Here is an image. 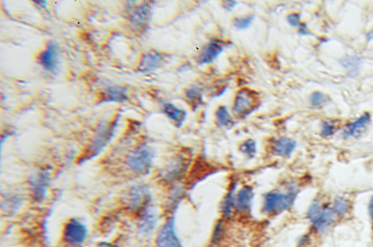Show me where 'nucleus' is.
Returning a JSON list of instances; mask_svg holds the SVG:
<instances>
[{
    "label": "nucleus",
    "mask_w": 373,
    "mask_h": 247,
    "mask_svg": "<svg viewBox=\"0 0 373 247\" xmlns=\"http://www.w3.org/2000/svg\"><path fill=\"white\" fill-rule=\"evenodd\" d=\"M254 196V188L249 185L244 186L235 196V209L240 213H248L252 208Z\"/></svg>",
    "instance_id": "4468645a"
},
{
    "label": "nucleus",
    "mask_w": 373,
    "mask_h": 247,
    "mask_svg": "<svg viewBox=\"0 0 373 247\" xmlns=\"http://www.w3.org/2000/svg\"><path fill=\"white\" fill-rule=\"evenodd\" d=\"M223 45L220 42L212 41L204 47L201 53L199 55L198 63L200 65L210 64L222 54L223 52Z\"/></svg>",
    "instance_id": "9b49d317"
},
{
    "label": "nucleus",
    "mask_w": 373,
    "mask_h": 247,
    "mask_svg": "<svg viewBox=\"0 0 373 247\" xmlns=\"http://www.w3.org/2000/svg\"><path fill=\"white\" fill-rule=\"evenodd\" d=\"M157 247H183L175 230L174 217L167 219L159 230L156 238Z\"/></svg>",
    "instance_id": "423d86ee"
},
{
    "label": "nucleus",
    "mask_w": 373,
    "mask_h": 247,
    "mask_svg": "<svg viewBox=\"0 0 373 247\" xmlns=\"http://www.w3.org/2000/svg\"><path fill=\"white\" fill-rule=\"evenodd\" d=\"M88 230L87 227L79 220H70L65 225L63 230V239L68 244L79 246L86 240Z\"/></svg>",
    "instance_id": "20e7f679"
},
{
    "label": "nucleus",
    "mask_w": 373,
    "mask_h": 247,
    "mask_svg": "<svg viewBox=\"0 0 373 247\" xmlns=\"http://www.w3.org/2000/svg\"><path fill=\"white\" fill-rule=\"evenodd\" d=\"M115 126H116V122L110 125V126L105 127L100 130L99 133L96 135L88 151L87 152L86 156L84 157L85 160L94 157L95 156L98 155V153H100L104 147L106 146L107 143L111 139Z\"/></svg>",
    "instance_id": "9d476101"
},
{
    "label": "nucleus",
    "mask_w": 373,
    "mask_h": 247,
    "mask_svg": "<svg viewBox=\"0 0 373 247\" xmlns=\"http://www.w3.org/2000/svg\"><path fill=\"white\" fill-rule=\"evenodd\" d=\"M297 143L292 138L281 137L274 141L272 146L273 153L282 158H288L295 151Z\"/></svg>",
    "instance_id": "ddd939ff"
},
{
    "label": "nucleus",
    "mask_w": 373,
    "mask_h": 247,
    "mask_svg": "<svg viewBox=\"0 0 373 247\" xmlns=\"http://www.w3.org/2000/svg\"><path fill=\"white\" fill-rule=\"evenodd\" d=\"M301 16L299 13H291L287 16V21L292 27H300Z\"/></svg>",
    "instance_id": "c756f323"
},
{
    "label": "nucleus",
    "mask_w": 373,
    "mask_h": 247,
    "mask_svg": "<svg viewBox=\"0 0 373 247\" xmlns=\"http://www.w3.org/2000/svg\"><path fill=\"white\" fill-rule=\"evenodd\" d=\"M260 102L258 93L249 88L238 92L232 106V112L239 117H245L257 108Z\"/></svg>",
    "instance_id": "7ed1b4c3"
},
{
    "label": "nucleus",
    "mask_w": 373,
    "mask_h": 247,
    "mask_svg": "<svg viewBox=\"0 0 373 247\" xmlns=\"http://www.w3.org/2000/svg\"><path fill=\"white\" fill-rule=\"evenodd\" d=\"M185 196V191L184 188L179 185L174 186L172 193H171L169 201H168V206L172 212L177 210Z\"/></svg>",
    "instance_id": "4be33fe9"
},
{
    "label": "nucleus",
    "mask_w": 373,
    "mask_h": 247,
    "mask_svg": "<svg viewBox=\"0 0 373 247\" xmlns=\"http://www.w3.org/2000/svg\"><path fill=\"white\" fill-rule=\"evenodd\" d=\"M349 203L344 198H338L334 203L333 212L340 216H344L349 211Z\"/></svg>",
    "instance_id": "bb28decb"
},
{
    "label": "nucleus",
    "mask_w": 373,
    "mask_h": 247,
    "mask_svg": "<svg viewBox=\"0 0 373 247\" xmlns=\"http://www.w3.org/2000/svg\"><path fill=\"white\" fill-rule=\"evenodd\" d=\"M127 98L126 91L123 88L115 87L109 88L102 94L101 101L123 102Z\"/></svg>",
    "instance_id": "aec40b11"
},
{
    "label": "nucleus",
    "mask_w": 373,
    "mask_h": 247,
    "mask_svg": "<svg viewBox=\"0 0 373 247\" xmlns=\"http://www.w3.org/2000/svg\"><path fill=\"white\" fill-rule=\"evenodd\" d=\"M370 121L371 116L369 113H364L355 121L346 125L344 131V136L346 138H351L360 135L370 123Z\"/></svg>",
    "instance_id": "f3484780"
},
{
    "label": "nucleus",
    "mask_w": 373,
    "mask_h": 247,
    "mask_svg": "<svg viewBox=\"0 0 373 247\" xmlns=\"http://www.w3.org/2000/svg\"><path fill=\"white\" fill-rule=\"evenodd\" d=\"M51 180V174L48 170H43L30 178L33 198L38 202H43L46 198L48 187Z\"/></svg>",
    "instance_id": "6e6552de"
},
{
    "label": "nucleus",
    "mask_w": 373,
    "mask_h": 247,
    "mask_svg": "<svg viewBox=\"0 0 373 247\" xmlns=\"http://www.w3.org/2000/svg\"><path fill=\"white\" fill-rule=\"evenodd\" d=\"M254 19H255V16L253 15L236 18L233 20V26L239 30L247 29L252 25Z\"/></svg>",
    "instance_id": "a878e982"
},
{
    "label": "nucleus",
    "mask_w": 373,
    "mask_h": 247,
    "mask_svg": "<svg viewBox=\"0 0 373 247\" xmlns=\"http://www.w3.org/2000/svg\"><path fill=\"white\" fill-rule=\"evenodd\" d=\"M367 40L368 43H370L373 40V28L367 33Z\"/></svg>",
    "instance_id": "f704fd0d"
},
{
    "label": "nucleus",
    "mask_w": 373,
    "mask_h": 247,
    "mask_svg": "<svg viewBox=\"0 0 373 247\" xmlns=\"http://www.w3.org/2000/svg\"><path fill=\"white\" fill-rule=\"evenodd\" d=\"M237 184H232L230 188V191L224 198L222 204V213L225 218H230L232 216L233 209L235 208V191Z\"/></svg>",
    "instance_id": "6ab92c4d"
},
{
    "label": "nucleus",
    "mask_w": 373,
    "mask_h": 247,
    "mask_svg": "<svg viewBox=\"0 0 373 247\" xmlns=\"http://www.w3.org/2000/svg\"><path fill=\"white\" fill-rule=\"evenodd\" d=\"M188 167V160L185 155L177 156L164 171V180L169 183H177L183 178Z\"/></svg>",
    "instance_id": "1a4fd4ad"
},
{
    "label": "nucleus",
    "mask_w": 373,
    "mask_h": 247,
    "mask_svg": "<svg viewBox=\"0 0 373 247\" xmlns=\"http://www.w3.org/2000/svg\"><path fill=\"white\" fill-rule=\"evenodd\" d=\"M308 216L314 228L318 231L322 232L329 228L333 222L334 212L329 208H322L319 203H315L309 208Z\"/></svg>",
    "instance_id": "39448f33"
},
{
    "label": "nucleus",
    "mask_w": 373,
    "mask_h": 247,
    "mask_svg": "<svg viewBox=\"0 0 373 247\" xmlns=\"http://www.w3.org/2000/svg\"><path fill=\"white\" fill-rule=\"evenodd\" d=\"M300 34L302 35H310L311 33L309 32V31H308V28L307 26H306V24H304V23H301V25L300 26Z\"/></svg>",
    "instance_id": "473e14b6"
},
{
    "label": "nucleus",
    "mask_w": 373,
    "mask_h": 247,
    "mask_svg": "<svg viewBox=\"0 0 373 247\" xmlns=\"http://www.w3.org/2000/svg\"><path fill=\"white\" fill-rule=\"evenodd\" d=\"M98 247H116V246H114V245L112 244V243H107V242H103V243H100V244H98Z\"/></svg>",
    "instance_id": "c9c22d12"
},
{
    "label": "nucleus",
    "mask_w": 373,
    "mask_h": 247,
    "mask_svg": "<svg viewBox=\"0 0 373 247\" xmlns=\"http://www.w3.org/2000/svg\"><path fill=\"white\" fill-rule=\"evenodd\" d=\"M217 124L221 128H227L233 123L232 116L225 106H220L216 111Z\"/></svg>",
    "instance_id": "5701e85b"
},
{
    "label": "nucleus",
    "mask_w": 373,
    "mask_h": 247,
    "mask_svg": "<svg viewBox=\"0 0 373 247\" xmlns=\"http://www.w3.org/2000/svg\"><path fill=\"white\" fill-rule=\"evenodd\" d=\"M240 151L248 157L253 158L257 153V143L254 140H247L241 145Z\"/></svg>",
    "instance_id": "b1692460"
},
{
    "label": "nucleus",
    "mask_w": 373,
    "mask_h": 247,
    "mask_svg": "<svg viewBox=\"0 0 373 247\" xmlns=\"http://www.w3.org/2000/svg\"><path fill=\"white\" fill-rule=\"evenodd\" d=\"M150 13H151V6L150 4L145 3L135 12L131 21L138 26L145 24L150 18Z\"/></svg>",
    "instance_id": "412c9836"
},
{
    "label": "nucleus",
    "mask_w": 373,
    "mask_h": 247,
    "mask_svg": "<svg viewBox=\"0 0 373 247\" xmlns=\"http://www.w3.org/2000/svg\"><path fill=\"white\" fill-rule=\"evenodd\" d=\"M163 61V56L158 52L153 51L149 52L142 58L139 70L142 72L155 71L160 67Z\"/></svg>",
    "instance_id": "dca6fc26"
},
{
    "label": "nucleus",
    "mask_w": 373,
    "mask_h": 247,
    "mask_svg": "<svg viewBox=\"0 0 373 247\" xmlns=\"http://www.w3.org/2000/svg\"><path fill=\"white\" fill-rule=\"evenodd\" d=\"M326 102H327V97L322 92L315 91L311 95L310 103L313 106H322Z\"/></svg>",
    "instance_id": "cd10ccee"
},
{
    "label": "nucleus",
    "mask_w": 373,
    "mask_h": 247,
    "mask_svg": "<svg viewBox=\"0 0 373 247\" xmlns=\"http://www.w3.org/2000/svg\"><path fill=\"white\" fill-rule=\"evenodd\" d=\"M38 61L47 71H55L58 61V48L56 45L53 43H48L46 49L40 55Z\"/></svg>",
    "instance_id": "f8f14e48"
},
{
    "label": "nucleus",
    "mask_w": 373,
    "mask_h": 247,
    "mask_svg": "<svg viewBox=\"0 0 373 247\" xmlns=\"http://www.w3.org/2000/svg\"><path fill=\"white\" fill-rule=\"evenodd\" d=\"M294 186H289L284 192L273 191L264 195L262 212L266 215H278L286 211L294 204L297 197Z\"/></svg>",
    "instance_id": "f257e3e1"
},
{
    "label": "nucleus",
    "mask_w": 373,
    "mask_h": 247,
    "mask_svg": "<svg viewBox=\"0 0 373 247\" xmlns=\"http://www.w3.org/2000/svg\"><path fill=\"white\" fill-rule=\"evenodd\" d=\"M186 97L189 101H191L192 103L195 105V106H198L203 101L201 91L196 87H193V88L187 90Z\"/></svg>",
    "instance_id": "393cba45"
},
{
    "label": "nucleus",
    "mask_w": 373,
    "mask_h": 247,
    "mask_svg": "<svg viewBox=\"0 0 373 247\" xmlns=\"http://www.w3.org/2000/svg\"><path fill=\"white\" fill-rule=\"evenodd\" d=\"M237 5V2L235 1H230V0H228V1L223 2V8L225 10H227V11H231Z\"/></svg>",
    "instance_id": "2f4dec72"
},
{
    "label": "nucleus",
    "mask_w": 373,
    "mask_h": 247,
    "mask_svg": "<svg viewBox=\"0 0 373 247\" xmlns=\"http://www.w3.org/2000/svg\"><path fill=\"white\" fill-rule=\"evenodd\" d=\"M125 199L128 208L142 212L148 208L151 200V195L145 185H135L130 188Z\"/></svg>",
    "instance_id": "0eeeda50"
},
{
    "label": "nucleus",
    "mask_w": 373,
    "mask_h": 247,
    "mask_svg": "<svg viewBox=\"0 0 373 247\" xmlns=\"http://www.w3.org/2000/svg\"><path fill=\"white\" fill-rule=\"evenodd\" d=\"M153 159L154 152L152 148L147 145H142L128 155L126 164L133 173L146 175L151 170Z\"/></svg>",
    "instance_id": "f03ea898"
},
{
    "label": "nucleus",
    "mask_w": 373,
    "mask_h": 247,
    "mask_svg": "<svg viewBox=\"0 0 373 247\" xmlns=\"http://www.w3.org/2000/svg\"><path fill=\"white\" fill-rule=\"evenodd\" d=\"M302 247H305V246H302Z\"/></svg>",
    "instance_id": "e433bc0d"
},
{
    "label": "nucleus",
    "mask_w": 373,
    "mask_h": 247,
    "mask_svg": "<svg viewBox=\"0 0 373 247\" xmlns=\"http://www.w3.org/2000/svg\"><path fill=\"white\" fill-rule=\"evenodd\" d=\"M222 234H223V226L222 223H218L216 225L215 230H214L213 236H212V242L214 243H218L222 238Z\"/></svg>",
    "instance_id": "7c9ffc66"
},
{
    "label": "nucleus",
    "mask_w": 373,
    "mask_h": 247,
    "mask_svg": "<svg viewBox=\"0 0 373 247\" xmlns=\"http://www.w3.org/2000/svg\"><path fill=\"white\" fill-rule=\"evenodd\" d=\"M141 213L142 216L139 222V230L142 234H149L155 229L158 223L156 211L148 207Z\"/></svg>",
    "instance_id": "2eb2a0df"
},
{
    "label": "nucleus",
    "mask_w": 373,
    "mask_h": 247,
    "mask_svg": "<svg viewBox=\"0 0 373 247\" xmlns=\"http://www.w3.org/2000/svg\"><path fill=\"white\" fill-rule=\"evenodd\" d=\"M369 215H370L371 216V218H372L373 220V196L372 198H371L370 202H369Z\"/></svg>",
    "instance_id": "72a5a7b5"
},
{
    "label": "nucleus",
    "mask_w": 373,
    "mask_h": 247,
    "mask_svg": "<svg viewBox=\"0 0 373 247\" xmlns=\"http://www.w3.org/2000/svg\"><path fill=\"white\" fill-rule=\"evenodd\" d=\"M336 128L334 124L324 122L322 125V135L324 137L331 136L335 133Z\"/></svg>",
    "instance_id": "c85d7f7f"
},
{
    "label": "nucleus",
    "mask_w": 373,
    "mask_h": 247,
    "mask_svg": "<svg viewBox=\"0 0 373 247\" xmlns=\"http://www.w3.org/2000/svg\"><path fill=\"white\" fill-rule=\"evenodd\" d=\"M163 113L176 124L178 128H181L187 117V112L184 110L177 108L172 103L164 105Z\"/></svg>",
    "instance_id": "a211bd4d"
}]
</instances>
